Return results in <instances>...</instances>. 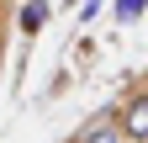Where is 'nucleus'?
Masks as SVG:
<instances>
[{
	"label": "nucleus",
	"mask_w": 148,
	"mask_h": 143,
	"mask_svg": "<svg viewBox=\"0 0 148 143\" xmlns=\"http://www.w3.org/2000/svg\"><path fill=\"white\" fill-rule=\"evenodd\" d=\"M116 111H122V101H106V106H101V111L90 117L69 143H127V138H122V127H116Z\"/></svg>",
	"instance_id": "2"
},
{
	"label": "nucleus",
	"mask_w": 148,
	"mask_h": 143,
	"mask_svg": "<svg viewBox=\"0 0 148 143\" xmlns=\"http://www.w3.org/2000/svg\"><path fill=\"white\" fill-rule=\"evenodd\" d=\"M0 64H5V43H0Z\"/></svg>",
	"instance_id": "5"
},
{
	"label": "nucleus",
	"mask_w": 148,
	"mask_h": 143,
	"mask_svg": "<svg viewBox=\"0 0 148 143\" xmlns=\"http://www.w3.org/2000/svg\"><path fill=\"white\" fill-rule=\"evenodd\" d=\"M143 11H148V0H111V16H116L122 27H132V21H143Z\"/></svg>",
	"instance_id": "4"
},
{
	"label": "nucleus",
	"mask_w": 148,
	"mask_h": 143,
	"mask_svg": "<svg viewBox=\"0 0 148 143\" xmlns=\"http://www.w3.org/2000/svg\"><path fill=\"white\" fill-rule=\"evenodd\" d=\"M48 16H53V0H21V11H16L21 37H37V32L48 27Z\"/></svg>",
	"instance_id": "3"
},
{
	"label": "nucleus",
	"mask_w": 148,
	"mask_h": 143,
	"mask_svg": "<svg viewBox=\"0 0 148 143\" xmlns=\"http://www.w3.org/2000/svg\"><path fill=\"white\" fill-rule=\"evenodd\" d=\"M116 127H122V138H127V143H148V85H138V90L122 101Z\"/></svg>",
	"instance_id": "1"
}]
</instances>
